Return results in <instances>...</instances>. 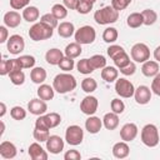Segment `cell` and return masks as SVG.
<instances>
[{"label": "cell", "mask_w": 160, "mask_h": 160, "mask_svg": "<svg viewBox=\"0 0 160 160\" xmlns=\"http://www.w3.org/2000/svg\"><path fill=\"white\" fill-rule=\"evenodd\" d=\"M76 85H78V82H76L75 76L71 75L70 72H65V71L61 74H58L52 80V88L59 94L70 92L76 88Z\"/></svg>", "instance_id": "cell-1"}, {"label": "cell", "mask_w": 160, "mask_h": 160, "mask_svg": "<svg viewBox=\"0 0 160 160\" xmlns=\"http://www.w3.org/2000/svg\"><path fill=\"white\" fill-rule=\"evenodd\" d=\"M118 19H119V11L115 10L111 5H108L96 10L94 14V20L99 25H110L116 22Z\"/></svg>", "instance_id": "cell-2"}, {"label": "cell", "mask_w": 160, "mask_h": 160, "mask_svg": "<svg viewBox=\"0 0 160 160\" xmlns=\"http://www.w3.org/2000/svg\"><path fill=\"white\" fill-rule=\"evenodd\" d=\"M140 139H141L142 144L146 145L148 148H155L159 144V141H160L159 130H158L156 125H154V124H146L141 129Z\"/></svg>", "instance_id": "cell-3"}, {"label": "cell", "mask_w": 160, "mask_h": 160, "mask_svg": "<svg viewBox=\"0 0 160 160\" xmlns=\"http://www.w3.org/2000/svg\"><path fill=\"white\" fill-rule=\"evenodd\" d=\"M54 34V29L45 25L44 22L39 21L35 22L30 29H29V36L34 41H42L46 39H50Z\"/></svg>", "instance_id": "cell-4"}, {"label": "cell", "mask_w": 160, "mask_h": 160, "mask_svg": "<svg viewBox=\"0 0 160 160\" xmlns=\"http://www.w3.org/2000/svg\"><path fill=\"white\" fill-rule=\"evenodd\" d=\"M74 38H75L76 42L81 44V45H89V44H92L95 41L96 31H95V29L92 26L84 25V26L79 28L78 30H75Z\"/></svg>", "instance_id": "cell-5"}, {"label": "cell", "mask_w": 160, "mask_h": 160, "mask_svg": "<svg viewBox=\"0 0 160 160\" xmlns=\"http://www.w3.org/2000/svg\"><path fill=\"white\" fill-rule=\"evenodd\" d=\"M130 56L135 62H145L150 59V49L144 42H136L130 50Z\"/></svg>", "instance_id": "cell-6"}, {"label": "cell", "mask_w": 160, "mask_h": 160, "mask_svg": "<svg viewBox=\"0 0 160 160\" xmlns=\"http://www.w3.org/2000/svg\"><path fill=\"white\" fill-rule=\"evenodd\" d=\"M115 92L120 98L129 99V98L134 96L135 88L130 80H128L125 78H120V79H116V81H115Z\"/></svg>", "instance_id": "cell-7"}, {"label": "cell", "mask_w": 160, "mask_h": 160, "mask_svg": "<svg viewBox=\"0 0 160 160\" xmlns=\"http://www.w3.org/2000/svg\"><path fill=\"white\" fill-rule=\"evenodd\" d=\"M65 140L69 145H80L84 140V130L79 125H70L65 130Z\"/></svg>", "instance_id": "cell-8"}, {"label": "cell", "mask_w": 160, "mask_h": 160, "mask_svg": "<svg viewBox=\"0 0 160 160\" xmlns=\"http://www.w3.org/2000/svg\"><path fill=\"white\" fill-rule=\"evenodd\" d=\"M6 48H8V51L12 55H18L20 54L24 49H25V40L21 35H18V34H14L11 35L8 41H6Z\"/></svg>", "instance_id": "cell-9"}, {"label": "cell", "mask_w": 160, "mask_h": 160, "mask_svg": "<svg viewBox=\"0 0 160 160\" xmlns=\"http://www.w3.org/2000/svg\"><path fill=\"white\" fill-rule=\"evenodd\" d=\"M98 106H99V101L92 95L85 96L81 100V102H80V110H81V112L85 114V115H89V116L90 115H94L96 112Z\"/></svg>", "instance_id": "cell-10"}, {"label": "cell", "mask_w": 160, "mask_h": 160, "mask_svg": "<svg viewBox=\"0 0 160 160\" xmlns=\"http://www.w3.org/2000/svg\"><path fill=\"white\" fill-rule=\"evenodd\" d=\"M64 146H65V142L59 135H50L49 139L46 140V150L50 154H54V155L60 154L64 150Z\"/></svg>", "instance_id": "cell-11"}, {"label": "cell", "mask_w": 160, "mask_h": 160, "mask_svg": "<svg viewBox=\"0 0 160 160\" xmlns=\"http://www.w3.org/2000/svg\"><path fill=\"white\" fill-rule=\"evenodd\" d=\"M151 89L148 88L146 85H140L135 89V92H134V98H135V101L139 104V105H146L148 102H150L151 100Z\"/></svg>", "instance_id": "cell-12"}, {"label": "cell", "mask_w": 160, "mask_h": 160, "mask_svg": "<svg viewBox=\"0 0 160 160\" xmlns=\"http://www.w3.org/2000/svg\"><path fill=\"white\" fill-rule=\"evenodd\" d=\"M139 129L136 126V124L134 122H126L125 125H122V128L120 129V138L122 141H132L136 136H138Z\"/></svg>", "instance_id": "cell-13"}, {"label": "cell", "mask_w": 160, "mask_h": 160, "mask_svg": "<svg viewBox=\"0 0 160 160\" xmlns=\"http://www.w3.org/2000/svg\"><path fill=\"white\" fill-rule=\"evenodd\" d=\"M28 110L30 111V114L40 116L48 111V105H46L45 100H42L40 98L39 99H31L28 104Z\"/></svg>", "instance_id": "cell-14"}, {"label": "cell", "mask_w": 160, "mask_h": 160, "mask_svg": "<svg viewBox=\"0 0 160 160\" xmlns=\"http://www.w3.org/2000/svg\"><path fill=\"white\" fill-rule=\"evenodd\" d=\"M28 152L32 160H48V152H46V150L42 149V146L39 144V141L30 144Z\"/></svg>", "instance_id": "cell-15"}, {"label": "cell", "mask_w": 160, "mask_h": 160, "mask_svg": "<svg viewBox=\"0 0 160 160\" xmlns=\"http://www.w3.org/2000/svg\"><path fill=\"white\" fill-rule=\"evenodd\" d=\"M18 154V149L16 146L11 142V141H2L0 144V155L2 159H14Z\"/></svg>", "instance_id": "cell-16"}, {"label": "cell", "mask_w": 160, "mask_h": 160, "mask_svg": "<svg viewBox=\"0 0 160 160\" xmlns=\"http://www.w3.org/2000/svg\"><path fill=\"white\" fill-rule=\"evenodd\" d=\"M21 19H22V15H20L15 10H10V11L5 12L2 20H4L5 26H8V28H18L20 25V22H21Z\"/></svg>", "instance_id": "cell-17"}, {"label": "cell", "mask_w": 160, "mask_h": 160, "mask_svg": "<svg viewBox=\"0 0 160 160\" xmlns=\"http://www.w3.org/2000/svg\"><path fill=\"white\" fill-rule=\"evenodd\" d=\"M102 128V119L90 115L86 120H85V129L88 130V132L90 134H98Z\"/></svg>", "instance_id": "cell-18"}, {"label": "cell", "mask_w": 160, "mask_h": 160, "mask_svg": "<svg viewBox=\"0 0 160 160\" xmlns=\"http://www.w3.org/2000/svg\"><path fill=\"white\" fill-rule=\"evenodd\" d=\"M65 56V54L60 50V49H56V48H52V49H49L45 54V60L48 64L50 65H59V62L61 61V59Z\"/></svg>", "instance_id": "cell-19"}, {"label": "cell", "mask_w": 160, "mask_h": 160, "mask_svg": "<svg viewBox=\"0 0 160 160\" xmlns=\"http://www.w3.org/2000/svg\"><path fill=\"white\" fill-rule=\"evenodd\" d=\"M141 72L146 78H154L159 72V62L156 60L155 61L154 60H148V61L142 62Z\"/></svg>", "instance_id": "cell-20"}, {"label": "cell", "mask_w": 160, "mask_h": 160, "mask_svg": "<svg viewBox=\"0 0 160 160\" xmlns=\"http://www.w3.org/2000/svg\"><path fill=\"white\" fill-rule=\"evenodd\" d=\"M130 154V148L126 141H119L112 146V155L116 159H125Z\"/></svg>", "instance_id": "cell-21"}, {"label": "cell", "mask_w": 160, "mask_h": 160, "mask_svg": "<svg viewBox=\"0 0 160 160\" xmlns=\"http://www.w3.org/2000/svg\"><path fill=\"white\" fill-rule=\"evenodd\" d=\"M30 79L34 84H44V81L46 80V70L41 66H34L30 71Z\"/></svg>", "instance_id": "cell-22"}, {"label": "cell", "mask_w": 160, "mask_h": 160, "mask_svg": "<svg viewBox=\"0 0 160 160\" xmlns=\"http://www.w3.org/2000/svg\"><path fill=\"white\" fill-rule=\"evenodd\" d=\"M102 125L108 130H115L119 126V115L115 112H106L102 118Z\"/></svg>", "instance_id": "cell-23"}, {"label": "cell", "mask_w": 160, "mask_h": 160, "mask_svg": "<svg viewBox=\"0 0 160 160\" xmlns=\"http://www.w3.org/2000/svg\"><path fill=\"white\" fill-rule=\"evenodd\" d=\"M38 96L45 101H49L51 99H54V95H55V89L48 84H40L39 88H38Z\"/></svg>", "instance_id": "cell-24"}, {"label": "cell", "mask_w": 160, "mask_h": 160, "mask_svg": "<svg viewBox=\"0 0 160 160\" xmlns=\"http://www.w3.org/2000/svg\"><path fill=\"white\" fill-rule=\"evenodd\" d=\"M58 34H59V36L65 38V39L72 36L75 34L74 24L70 22V21H62V22H60L59 26H58Z\"/></svg>", "instance_id": "cell-25"}, {"label": "cell", "mask_w": 160, "mask_h": 160, "mask_svg": "<svg viewBox=\"0 0 160 160\" xmlns=\"http://www.w3.org/2000/svg\"><path fill=\"white\" fill-rule=\"evenodd\" d=\"M119 76V70L115 66H105L101 70V79L106 82H114L116 81Z\"/></svg>", "instance_id": "cell-26"}, {"label": "cell", "mask_w": 160, "mask_h": 160, "mask_svg": "<svg viewBox=\"0 0 160 160\" xmlns=\"http://www.w3.org/2000/svg\"><path fill=\"white\" fill-rule=\"evenodd\" d=\"M22 19L28 22H35L39 16H40V11L36 6H26L24 10H22Z\"/></svg>", "instance_id": "cell-27"}, {"label": "cell", "mask_w": 160, "mask_h": 160, "mask_svg": "<svg viewBox=\"0 0 160 160\" xmlns=\"http://www.w3.org/2000/svg\"><path fill=\"white\" fill-rule=\"evenodd\" d=\"M82 52V49H81V44L74 41V42H70L66 45L65 50H64V54L65 56H69L71 59H75L78 56H80V54Z\"/></svg>", "instance_id": "cell-28"}, {"label": "cell", "mask_w": 160, "mask_h": 160, "mask_svg": "<svg viewBox=\"0 0 160 160\" xmlns=\"http://www.w3.org/2000/svg\"><path fill=\"white\" fill-rule=\"evenodd\" d=\"M126 24L129 28L131 29H138L141 25H144V18L141 12H131L128 19H126Z\"/></svg>", "instance_id": "cell-29"}, {"label": "cell", "mask_w": 160, "mask_h": 160, "mask_svg": "<svg viewBox=\"0 0 160 160\" xmlns=\"http://www.w3.org/2000/svg\"><path fill=\"white\" fill-rule=\"evenodd\" d=\"M118 36H119V32L115 28L112 26H109L104 30L102 32V40L108 44H114L116 40H118Z\"/></svg>", "instance_id": "cell-30"}, {"label": "cell", "mask_w": 160, "mask_h": 160, "mask_svg": "<svg viewBox=\"0 0 160 160\" xmlns=\"http://www.w3.org/2000/svg\"><path fill=\"white\" fill-rule=\"evenodd\" d=\"M141 14H142V18H144V25H146V26L154 25L158 20V14L152 9H145V10L141 11Z\"/></svg>", "instance_id": "cell-31"}, {"label": "cell", "mask_w": 160, "mask_h": 160, "mask_svg": "<svg viewBox=\"0 0 160 160\" xmlns=\"http://www.w3.org/2000/svg\"><path fill=\"white\" fill-rule=\"evenodd\" d=\"M51 14L58 19V20H62L68 16V8L64 4H55L51 8Z\"/></svg>", "instance_id": "cell-32"}, {"label": "cell", "mask_w": 160, "mask_h": 160, "mask_svg": "<svg viewBox=\"0 0 160 160\" xmlns=\"http://www.w3.org/2000/svg\"><path fill=\"white\" fill-rule=\"evenodd\" d=\"M76 69L80 74H84V75H89L94 71V68L91 66L90 64V60L89 59H81L78 61L76 64Z\"/></svg>", "instance_id": "cell-33"}, {"label": "cell", "mask_w": 160, "mask_h": 160, "mask_svg": "<svg viewBox=\"0 0 160 160\" xmlns=\"http://www.w3.org/2000/svg\"><path fill=\"white\" fill-rule=\"evenodd\" d=\"M98 88V82L95 79L92 78H85L82 81H81V89L86 92V94H91L96 90Z\"/></svg>", "instance_id": "cell-34"}, {"label": "cell", "mask_w": 160, "mask_h": 160, "mask_svg": "<svg viewBox=\"0 0 160 160\" xmlns=\"http://www.w3.org/2000/svg\"><path fill=\"white\" fill-rule=\"evenodd\" d=\"M90 64L91 66L94 68V70L96 69H102L106 66V59L104 55H100V54H96V55H92L90 59Z\"/></svg>", "instance_id": "cell-35"}, {"label": "cell", "mask_w": 160, "mask_h": 160, "mask_svg": "<svg viewBox=\"0 0 160 160\" xmlns=\"http://www.w3.org/2000/svg\"><path fill=\"white\" fill-rule=\"evenodd\" d=\"M44 115H45V120H46V122H48L50 129H54L58 125H60L61 116L58 112H50V114H44Z\"/></svg>", "instance_id": "cell-36"}, {"label": "cell", "mask_w": 160, "mask_h": 160, "mask_svg": "<svg viewBox=\"0 0 160 160\" xmlns=\"http://www.w3.org/2000/svg\"><path fill=\"white\" fill-rule=\"evenodd\" d=\"M112 60H114L115 66H116V68H119V69H121V68L126 66V65L130 62V58H129V55L126 54V51H122L121 54L116 55Z\"/></svg>", "instance_id": "cell-37"}, {"label": "cell", "mask_w": 160, "mask_h": 160, "mask_svg": "<svg viewBox=\"0 0 160 160\" xmlns=\"http://www.w3.org/2000/svg\"><path fill=\"white\" fill-rule=\"evenodd\" d=\"M10 81L14 85H22L25 82V74L22 72V70H18V71H11L9 74Z\"/></svg>", "instance_id": "cell-38"}, {"label": "cell", "mask_w": 160, "mask_h": 160, "mask_svg": "<svg viewBox=\"0 0 160 160\" xmlns=\"http://www.w3.org/2000/svg\"><path fill=\"white\" fill-rule=\"evenodd\" d=\"M40 21L41 22H44L45 25H48V26H50V28H52V29H55V28H58L59 26V24H58V19L51 14V12H46V14H44L41 18H40Z\"/></svg>", "instance_id": "cell-39"}, {"label": "cell", "mask_w": 160, "mask_h": 160, "mask_svg": "<svg viewBox=\"0 0 160 160\" xmlns=\"http://www.w3.org/2000/svg\"><path fill=\"white\" fill-rule=\"evenodd\" d=\"M58 66H59L62 71H65V72H70V71L74 69L75 62H74V59H71V58H69V56H64V58L61 59V61L59 62Z\"/></svg>", "instance_id": "cell-40"}, {"label": "cell", "mask_w": 160, "mask_h": 160, "mask_svg": "<svg viewBox=\"0 0 160 160\" xmlns=\"http://www.w3.org/2000/svg\"><path fill=\"white\" fill-rule=\"evenodd\" d=\"M10 116L14 120H18V121L24 120L26 118V110L24 108H21V106H14L10 110Z\"/></svg>", "instance_id": "cell-41"}, {"label": "cell", "mask_w": 160, "mask_h": 160, "mask_svg": "<svg viewBox=\"0 0 160 160\" xmlns=\"http://www.w3.org/2000/svg\"><path fill=\"white\" fill-rule=\"evenodd\" d=\"M20 60V64L22 66V69H32L35 66V58L32 55H21L20 58H18Z\"/></svg>", "instance_id": "cell-42"}, {"label": "cell", "mask_w": 160, "mask_h": 160, "mask_svg": "<svg viewBox=\"0 0 160 160\" xmlns=\"http://www.w3.org/2000/svg\"><path fill=\"white\" fill-rule=\"evenodd\" d=\"M110 108H111V111H112V112L120 115V114H122L124 110H125V104H124L122 100L115 98V99L111 100V102H110Z\"/></svg>", "instance_id": "cell-43"}, {"label": "cell", "mask_w": 160, "mask_h": 160, "mask_svg": "<svg viewBox=\"0 0 160 160\" xmlns=\"http://www.w3.org/2000/svg\"><path fill=\"white\" fill-rule=\"evenodd\" d=\"M32 135H34V139H35L36 141H39V142H46V140H48L49 136H50V132H49V130L36 129V128H35Z\"/></svg>", "instance_id": "cell-44"}, {"label": "cell", "mask_w": 160, "mask_h": 160, "mask_svg": "<svg viewBox=\"0 0 160 160\" xmlns=\"http://www.w3.org/2000/svg\"><path fill=\"white\" fill-rule=\"evenodd\" d=\"M92 5H94V4L89 2V1L80 0V1H79V5H78V8H76V11H78L79 14H82V15L89 14V12L92 10Z\"/></svg>", "instance_id": "cell-45"}, {"label": "cell", "mask_w": 160, "mask_h": 160, "mask_svg": "<svg viewBox=\"0 0 160 160\" xmlns=\"http://www.w3.org/2000/svg\"><path fill=\"white\" fill-rule=\"evenodd\" d=\"M130 4H131V0H111V6L118 11L125 10Z\"/></svg>", "instance_id": "cell-46"}, {"label": "cell", "mask_w": 160, "mask_h": 160, "mask_svg": "<svg viewBox=\"0 0 160 160\" xmlns=\"http://www.w3.org/2000/svg\"><path fill=\"white\" fill-rule=\"evenodd\" d=\"M122 51H125L124 50V48L122 46H120V45H115V44H112V45H110L109 48H108V50H106V52H108V55L111 58V59H114L116 55H119V54H121Z\"/></svg>", "instance_id": "cell-47"}, {"label": "cell", "mask_w": 160, "mask_h": 160, "mask_svg": "<svg viewBox=\"0 0 160 160\" xmlns=\"http://www.w3.org/2000/svg\"><path fill=\"white\" fill-rule=\"evenodd\" d=\"M135 71H136V65H135V62H132V61H130L126 66H124V68L120 69V72H121L122 75H125V76L134 75Z\"/></svg>", "instance_id": "cell-48"}, {"label": "cell", "mask_w": 160, "mask_h": 160, "mask_svg": "<svg viewBox=\"0 0 160 160\" xmlns=\"http://www.w3.org/2000/svg\"><path fill=\"white\" fill-rule=\"evenodd\" d=\"M151 91L155 95L160 96V71L154 76L152 81H151Z\"/></svg>", "instance_id": "cell-49"}, {"label": "cell", "mask_w": 160, "mask_h": 160, "mask_svg": "<svg viewBox=\"0 0 160 160\" xmlns=\"http://www.w3.org/2000/svg\"><path fill=\"white\" fill-rule=\"evenodd\" d=\"M30 0H10V6L14 10H20V9H25L26 6H29Z\"/></svg>", "instance_id": "cell-50"}, {"label": "cell", "mask_w": 160, "mask_h": 160, "mask_svg": "<svg viewBox=\"0 0 160 160\" xmlns=\"http://www.w3.org/2000/svg\"><path fill=\"white\" fill-rule=\"evenodd\" d=\"M64 159L65 160H80L81 159V154L78 150H68L64 154Z\"/></svg>", "instance_id": "cell-51"}, {"label": "cell", "mask_w": 160, "mask_h": 160, "mask_svg": "<svg viewBox=\"0 0 160 160\" xmlns=\"http://www.w3.org/2000/svg\"><path fill=\"white\" fill-rule=\"evenodd\" d=\"M35 128L36 129H44V130H50L46 120H45V115H40L36 120H35Z\"/></svg>", "instance_id": "cell-52"}, {"label": "cell", "mask_w": 160, "mask_h": 160, "mask_svg": "<svg viewBox=\"0 0 160 160\" xmlns=\"http://www.w3.org/2000/svg\"><path fill=\"white\" fill-rule=\"evenodd\" d=\"M10 74V60H1L0 62V75L5 76Z\"/></svg>", "instance_id": "cell-53"}, {"label": "cell", "mask_w": 160, "mask_h": 160, "mask_svg": "<svg viewBox=\"0 0 160 160\" xmlns=\"http://www.w3.org/2000/svg\"><path fill=\"white\" fill-rule=\"evenodd\" d=\"M9 39V31H8V26L1 25L0 26V44L6 42Z\"/></svg>", "instance_id": "cell-54"}, {"label": "cell", "mask_w": 160, "mask_h": 160, "mask_svg": "<svg viewBox=\"0 0 160 160\" xmlns=\"http://www.w3.org/2000/svg\"><path fill=\"white\" fill-rule=\"evenodd\" d=\"M21 69H22V66H21L19 59H10V72L11 71H18V70H21Z\"/></svg>", "instance_id": "cell-55"}, {"label": "cell", "mask_w": 160, "mask_h": 160, "mask_svg": "<svg viewBox=\"0 0 160 160\" xmlns=\"http://www.w3.org/2000/svg\"><path fill=\"white\" fill-rule=\"evenodd\" d=\"M79 1H80V0H62L64 5H65L68 9H70V10H76V8H78V5H79Z\"/></svg>", "instance_id": "cell-56"}, {"label": "cell", "mask_w": 160, "mask_h": 160, "mask_svg": "<svg viewBox=\"0 0 160 160\" xmlns=\"http://www.w3.org/2000/svg\"><path fill=\"white\" fill-rule=\"evenodd\" d=\"M154 59H155L158 62H160V45L156 46V49L154 50Z\"/></svg>", "instance_id": "cell-57"}, {"label": "cell", "mask_w": 160, "mask_h": 160, "mask_svg": "<svg viewBox=\"0 0 160 160\" xmlns=\"http://www.w3.org/2000/svg\"><path fill=\"white\" fill-rule=\"evenodd\" d=\"M0 108H1L0 118H4V115L6 114V105H5V102H0Z\"/></svg>", "instance_id": "cell-58"}, {"label": "cell", "mask_w": 160, "mask_h": 160, "mask_svg": "<svg viewBox=\"0 0 160 160\" xmlns=\"http://www.w3.org/2000/svg\"><path fill=\"white\" fill-rule=\"evenodd\" d=\"M0 124H1V131H0V136H2V135H4V131H5V124H4V121H1Z\"/></svg>", "instance_id": "cell-59"}, {"label": "cell", "mask_w": 160, "mask_h": 160, "mask_svg": "<svg viewBox=\"0 0 160 160\" xmlns=\"http://www.w3.org/2000/svg\"><path fill=\"white\" fill-rule=\"evenodd\" d=\"M85 1H89V2H91V4H95V2H96V0H85Z\"/></svg>", "instance_id": "cell-60"}]
</instances>
